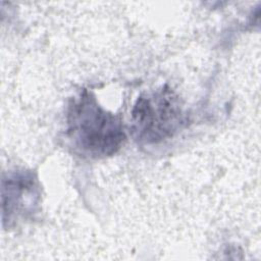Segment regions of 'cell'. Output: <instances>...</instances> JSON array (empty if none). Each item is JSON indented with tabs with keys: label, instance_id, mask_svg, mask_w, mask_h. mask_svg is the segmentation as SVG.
Wrapping results in <instances>:
<instances>
[{
	"label": "cell",
	"instance_id": "cell-1",
	"mask_svg": "<svg viewBox=\"0 0 261 261\" xmlns=\"http://www.w3.org/2000/svg\"><path fill=\"white\" fill-rule=\"evenodd\" d=\"M66 137L74 152L89 158L113 155L126 138L121 120L104 109L86 89L69 101Z\"/></svg>",
	"mask_w": 261,
	"mask_h": 261
},
{
	"label": "cell",
	"instance_id": "cell-2",
	"mask_svg": "<svg viewBox=\"0 0 261 261\" xmlns=\"http://www.w3.org/2000/svg\"><path fill=\"white\" fill-rule=\"evenodd\" d=\"M185 122L178 96L167 86L141 95L132 110V129L146 144L172 138Z\"/></svg>",
	"mask_w": 261,
	"mask_h": 261
},
{
	"label": "cell",
	"instance_id": "cell-3",
	"mask_svg": "<svg viewBox=\"0 0 261 261\" xmlns=\"http://www.w3.org/2000/svg\"><path fill=\"white\" fill-rule=\"evenodd\" d=\"M40 191L36 175L29 170H13L3 174L1 181L2 224L12 227L25 220L36 210Z\"/></svg>",
	"mask_w": 261,
	"mask_h": 261
}]
</instances>
